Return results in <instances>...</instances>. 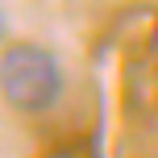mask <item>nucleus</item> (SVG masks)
I'll return each mask as SVG.
<instances>
[{
	"label": "nucleus",
	"mask_w": 158,
	"mask_h": 158,
	"mask_svg": "<svg viewBox=\"0 0 158 158\" xmlns=\"http://www.w3.org/2000/svg\"><path fill=\"white\" fill-rule=\"evenodd\" d=\"M8 46V17H4V8H0V50Z\"/></svg>",
	"instance_id": "2"
},
{
	"label": "nucleus",
	"mask_w": 158,
	"mask_h": 158,
	"mask_svg": "<svg viewBox=\"0 0 158 158\" xmlns=\"http://www.w3.org/2000/svg\"><path fill=\"white\" fill-rule=\"evenodd\" d=\"M67 92V71L54 50L38 42H8L0 50V100L13 112L42 117Z\"/></svg>",
	"instance_id": "1"
}]
</instances>
